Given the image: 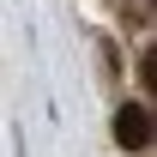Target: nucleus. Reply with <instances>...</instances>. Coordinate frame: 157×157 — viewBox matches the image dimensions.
I'll list each match as a JSON object with an SVG mask.
<instances>
[{
  "mask_svg": "<svg viewBox=\"0 0 157 157\" xmlns=\"http://www.w3.org/2000/svg\"><path fill=\"white\" fill-rule=\"evenodd\" d=\"M139 85H145V91L157 97V42L145 48V55H139Z\"/></svg>",
  "mask_w": 157,
  "mask_h": 157,
  "instance_id": "3",
  "label": "nucleus"
},
{
  "mask_svg": "<svg viewBox=\"0 0 157 157\" xmlns=\"http://www.w3.org/2000/svg\"><path fill=\"white\" fill-rule=\"evenodd\" d=\"M115 139H121V151H145V145L157 139L151 109H145V103H121L115 109Z\"/></svg>",
  "mask_w": 157,
  "mask_h": 157,
  "instance_id": "1",
  "label": "nucleus"
},
{
  "mask_svg": "<svg viewBox=\"0 0 157 157\" xmlns=\"http://www.w3.org/2000/svg\"><path fill=\"white\" fill-rule=\"evenodd\" d=\"M121 24H133V30H145V24H157V0H115Z\"/></svg>",
  "mask_w": 157,
  "mask_h": 157,
  "instance_id": "2",
  "label": "nucleus"
}]
</instances>
